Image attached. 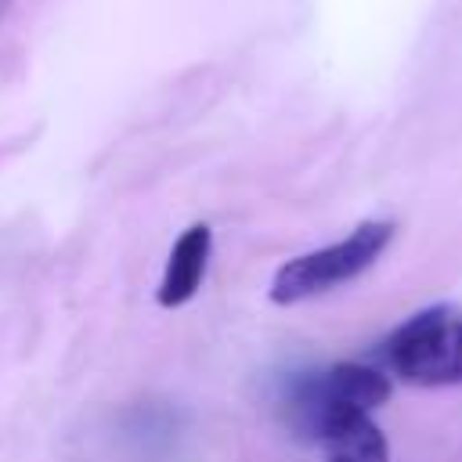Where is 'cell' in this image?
I'll list each match as a JSON object with an SVG mask.
<instances>
[{"label": "cell", "mask_w": 462, "mask_h": 462, "mask_svg": "<svg viewBox=\"0 0 462 462\" xmlns=\"http://www.w3.org/2000/svg\"><path fill=\"white\" fill-rule=\"evenodd\" d=\"M209 256H213V231H209V224L184 227L180 238L170 245V256H166V267H162V278H159V289H155L159 307H166V310L184 307L202 289Z\"/></svg>", "instance_id": "3957f363"}, {"label": "cell", "mask_w": 462, "mask_h": 462, "mask_svg": "<svg viewBox=\"0 0 462 462\" xmlns=\"http://www.w3.org/2000/svg\"><path fill=\"white\" fill-rule=\"evenodd\" d=\"M7 7H11V0H0V18L7 14Z\"/></svg>", "instance_id": "5b68a950"}, {"label": "cell", "mask_w": 462, "mask_h": 462, "mask_svg": "<svg viewBox=\"0 0 462 462\" xmlns=\"http://www.w3.org/2000/svg\"><path fill=\"white\" fill-rule=\"evenodd\" d=\"M383 372L415 386L462 383V307L437 303L401 321L379 346Z\"/></svg>", "instance_id": "6da1fadb"}, {"label": "cell", "mask_w": 462, "mask_h": 462, "mask_svg": "<svg viewBox=\"0 0 462 462\" xmlns=\"http://www.w3.org/2000/svg\"><path fill=\"white\" fill-rule=\"evenodd\" d=\"M184 430V415L166 401H137L119 415V437L141 458L166 455Z\"/></svg>", "instance_id": "277c9868"}, {"label": "cell", "mask_w": 462, "mask_h": 462, "mask_svg": "<svg viewBox=\"0 0 462 462\" xmlns=\"http://www.w3.org/2000/svg\"><path fill=\"white\" fill-rule=\"evenodd\" d=\"M393 231L397 227L390 220H361L346 238L285 260L274 271L267 296L274 303L289 307V303H303V300L325 296V292L354 282L383 256V249L393 242Z\"/></svg>", "instance_id": "7a4b0ae2"}]
</instances>
